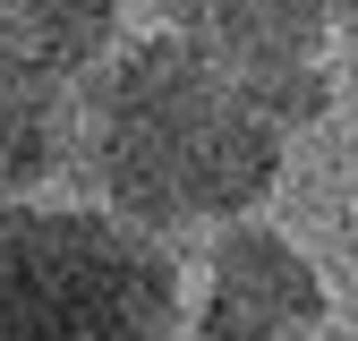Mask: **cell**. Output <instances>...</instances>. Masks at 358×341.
I'll return each mask as SVG.
<instances>
[{
    "mask_svg": "<svg viewBox=\"0 0 358 341\" xmlns=\"http://www.w3.org/2000/svg\"><path fill=\"white\" fill-rule=\"evenodd\" d=\"M282 162L290 137L273 128V111L162 26L120 34L77 77L69 180L179 247L231 213L273 205Z\"/></svg>",
    "mask_w": 358,
    "mask_h": 341,
    "instance_id": "6da1fadb",
    "label": "cell"
},
{
    "mask_svg": "<svg viewBox=\"0 0 358 341\" xmlns=\"http://www.w3.org/2000/svg\"><path fill=\"white\" fill-rule=\"evenodd\" d=\"M188 256L103 196H0V341H179Z\"/></svg>",
    "mask_w": 358,
    "mask_h": 341,
    "instance_id": "7a4b0ae2",
    "label": "cell"
},
{
    "mask_svg": "<svg viewBox=\"0 0 358 341\" xmlns=\"http://www.w3.org/2000/svg\"><path fill=\"white\" fill-rule=\"evenodd\" d=\"M333 324V290L282 222L231 213L188 239V307L179 341H307Z\"/></svg>",
    "mask_w": 358,
    "mask_h": 341,
    "instance_id": "3957f363",
    "label": "cell"
},
{
    "mask_svg": "<svg viewBox=\"0 0 358 341\" xmlns=\"http://www.w3.org/2000/svg\"><path fill=\"white\" fill-rule=\"evenodd\" d=\"M154 26L179 34L213 68H231L248 94L273 77L324 68L333 52V9L324 0H154Z\"/></svg>",
    "mask_w": 358,
    "mask_h": 341,
    "instance_id": "277c9868",
    "label": "cell"
},
{
    "mask_svg": "<svg viewBox=\"0 0 358 341\" xmlns=\"http://www.w3.org/2000/svg\"><path fill=\"white\" fill-rule=\"evenodd\" d=\"M77 77H52L0 43V196H34L69 180Z\"/></svg>",
    "mask_w": 358,
    "mask_h": 341,
    "instance_id": "5b68a950",
    "label": "cell"
},
{
    "mask_svg": "<svg viewBox=\"0 0 358 341\" xmlns=\"http://www.w3.org/2000/svg\"><path fill=\"white\" fill-rule=\"evenodd\" d=\"M120 34H128L120 0H0V43L52 77H85Z\"/></svg>",
    "mask_w": 358,
    "mask_h": 341,
    "instance_id": "8992f818",
    "label": "cell"
},
{
    "mask_svg": "<svg viewBox=\"0 0 358 341\" xmlns=\"http://www.w3.org/2000/svg\"><path fill=\"white\" fill-rule=\"evenodd\" d=\"M307 341H358V333L350 324H324V333H307Z\"/></svg>",
    "mask_w": 358,
    "mask_h": 341,
    "instance_id": "52a82bcc",
    "label": "cell"
}]
</instances>
